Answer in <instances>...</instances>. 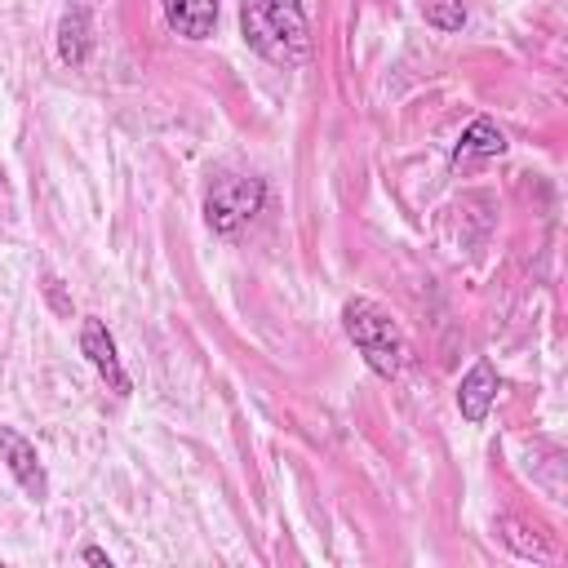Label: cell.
Here are the masks:
<instances>
[{"instance_id": "6da1fadb", "label": "cell", "mask_w": 568, "mask_h": 568, "mask_svg": "<svg viewBox=\"0 0 568 568\" xmlns=\"http://www.w3.org/2000/svg\"><path fill=\"white\" fill-rule=\"evenodd\" d=\"M240 36L275 67H302L311 58V27L297 0H240Z\"/></svg>"}, {"instance_id": "ba28073f", "label": "cell", "mask_w": 568, "mask_h": 568, "mask_svg": "<svg viewBox=\"0 0 568 568\" xmlns=\"http://www.w3.org/2000/svg\"><path fill=\"white\" fill-rule=\"evenodd\" d=\"M89 44H93L89 9H84L80 0H71V4H67V13H62V22H58V58H62L67 67H84Z\"/></svg>"}, {"instance_id": "9c48e42d", "label": "cell", "mask_w": 568, "mask_h": 568, "mask_svg": "<svg viewBox=\"0 0 568 568\" xmlns=\"http://www.w3.org/2000/svg\"><path fill=\"white\" fill-rule=\"evenodd\" d=\"M506 151V138H501V129L493 124V120H470L466 124V133H462V142L453 146V164H466V160H488V155H501Z\"/></svg>"}, {"instance_id": "7a4b0ae2", "label": "cell", "mask_w": 568, "mask_h": 568, "mask_svg": "<svg viewBox=\"0 0 568 568\" xmlns=\"http://www.w3.org/2000/svg\"><path fill=\"white\" fill-rule=\"evenodd\" d=\"M342 324H346V337L359 346V355H364V364L377 373V377H399V368H404V333L395 328V320L382 311V306H373V302H364V297H355V302H346V311H342Z\"/></svg>"}, {"instance_id": "5b68a950", "label": "cell", "mask_w": 568, "mask_h": 568, "mask_svg": "<svg viewBox=\"0 0 568 568\" xmlns=\"http://www.w3.org/2000/svg\"><path fill=\"white\" fill-rule=\"evenodd\" d=\"M80 351L89 355V364L98 368V377L115 390V395H129L133 386H129V373H124V364H120V355H115V342H111V333H106V324L102 320H84L80 324Z\"/></svg>"}, {"instance_id": "8992f818", "label": "cell", "mask_w": 568, "mask_h": 568, "mask_svg": "<svg viewBox=\"0 0 568 568\" xmlns=\"http://www.w3.org/2000/svg\"><path fill=\"white\" fill-rule=\"evenodd\" d=\"M493 399H497V373H493L488 359H479V364L462 377V386H457V408H462V417H466L470 426H479V422L488 417Z\"/></svg>"}, {"instance_id": "3957f363", "label": "cell", "mask_w": 568, "mask_h": 568, "mask_svg": "<svg viewBox=\"0 0 568 568\" xmlns=\"http://www.w3.org/2000/svg\"><path fill=\"white\" fill-rule=\"evenodd\" d=\"M262 200H266L262 178H217L204 200V217L217 235H231L262 209Z\"/></svg>"}, {"instance_id": "30bf717a", "label": "cell", "mask_w": 568, "mask_h": 568, "mask_svg": "<svg viewBox=\"0 0 568 568\" xmlns=\"http://www.w3.org/2000/svg\"><path fill=\"white\" fill-rule=\"evenodd\" d=\"M417 9H422V18H426L430 27H439V31H462V22H466L462 0H417Z\"/></svg>"}, {"instance_id": "277c9868", "label": "cell", "mask_w": 568, "mask_h": 568, "mask_svg": "<svg viewBox=\"0 0 568 568\" xmlns=\"http://www.w3.org/2000/svg\"><path fill=\"white\" fill-rule=\"evenodd\" d=\"M0 457H4L9 475L18 479V488H22L31 501H44V497H49V479H44V466H40V457H36V444H31L22 430H13V426H0Z\"/></svg>"}, {"instance_id": "8fae6325", "label": "cell", "mask_w": 568, "mask_h": 568, "mask_svg": "<svg viewBox=\"0 0 568 568\" xmlns=\"http://www.w3.org/2000/svg\"><path fill=\"white\" fill-rule=\"evenodd\" d=\"M84 564H106V568H111V559H106L102 546H84Z\"/></svg>"}, {"instance_id": "52a82bcc", "label": "cell", "mask_w": 568, "mask_h": 568, "mask_svg": "<svg viewBox=\"0 0 568 568\" xmlns=\"http://www.w3.org/2000/svg\"><path fill=\"white\" fill-rule=\"evenodd\" d=\"M164 22L186 40H209L217 27V0H160Z\"/></svg>"}]
</instances>
